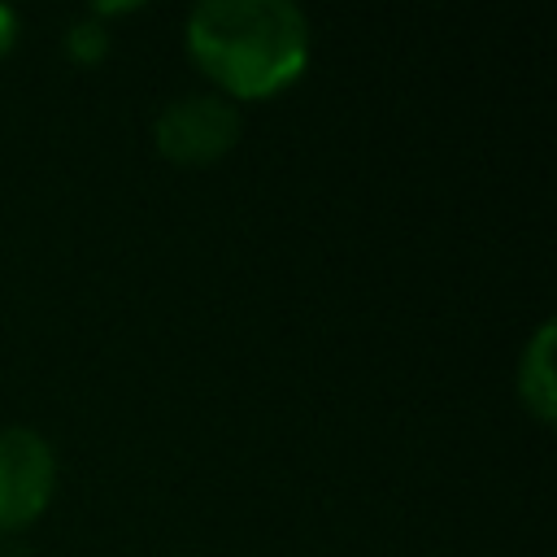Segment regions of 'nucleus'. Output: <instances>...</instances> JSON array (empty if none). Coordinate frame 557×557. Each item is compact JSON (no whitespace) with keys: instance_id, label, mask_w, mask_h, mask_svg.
<instances>
[{"instance_id":"obj_1","label":"nucleus","mask_w":557,"mask_h":557,"mask_svg":"<svg viewBox=\"0 0 557 557\" xmlns=\"http://www.w3.org/2000/svg\"><path fill=\"white\" fill-rule=\"evenodd\" d=\"M309 17L292 0H200L187 13V52L231 100L283 91L309 65Z\"/></svg>"},{"instance_id":"obj_2","label":"nucleus","mask_w":557,"mask_h":557,"mask_svg":"<svg viewBox=\"0 0 557 557\" xmlns=\"http://www.w3.org/2000/svg\"><path fill=\"white\" fill-rule=\"evenodd\" d=\"M239 131H244V113L222 91H187V96L170 100L152 122V139H157L161 157H170L174 165L218 161L222 152L235 148Z\"/></svg>"},{"instance_id":"obj_3","label":"nucleus","mask_w":557,"mask_h":557,"mask_svg":"<svg viewBox=\"0 0 557 557\" xmlns=\"http://www.w3.org/2000/svg\"><path fill=\"white\" fill-rule=\"evenodd\" d=\"M57 492V453L30 426H0V531L30 527Z\"/></svg>"},{"instance_id":"obj_4","label":"nucleus","mask_w":557,"mask_h":557,"mask_svg":"<svg viewBox=\"0 0 557 557\" xmlns=\"http://www.w3.org/2000/svg\"><path fill=\"white\" fill-rule=\"evenodd\" d=\"M553 339H557V326H553V322H540L535 335L527 339L522 357H518V400L527 405V413H531L535 422H553V405H557Z\"/></svg>"},{"instance_id":"obj_5","label":"nucleus","mask_w":557,"mask_h":557,"mask_svg":"<svg viewBox=\"0 0 557 557\" xmlns=\"http://www.w3.org/2000/svg\"><path fill=\"white\" fill-rule=\"evenodd\" d=\"M65 52H70L74 61H83V65L100 61V57L109 52V26H104L96 13L70 22V30H65Z\"/></svg>"},{"instance_id":"obj_6","label":"nucleus","mask_w":557,"mask_h":557,"mask_svg":"<svg viewBox=\"0 0 557 557\" xmlns=\"http://www.w3.org/2000/svg\"><path fill=\"white\" fill-rule=\"evenodd\" d=\"M17 35H22V17H17V9H13V4H4V0H0V57H4V52H13Z\"/></svg>"}]
</instances>
